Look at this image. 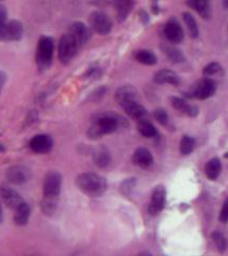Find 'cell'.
I'll list each match as a JSON object with an SVG mask.
<instances>
[{
  "instance_id": "1",
  "label": "cell",
  "mask_w": 228,
  "mask_h": 256,
  "mask_svg": "<svg viewBox=\"0 0 228 256\" xmlns=\"http://www.w3.org/2000/svg\"><path fill=\"white\" fill-rule=\"evenodd\" d=\"M76 186L89 196H100L107 189L106 180L96 173H82L77 176Z\"/></svg>"
},
{
  "instance_id": "2",
  "label": "cell",
  "mask_w": 228,
  "mask_h": 256,
  "mask_svg": "<svg viewBox=\"0 0 228 256\" xmlns=\"http://www.w3.org/2000/svg\"><path fill=\"white\" fill-rule=\"evenodd\" d=\"M120 125V118L111 112H105L94 118L89 130L90 138H98L103 134L115 132Z\"/></svg>"
},
{
  "instance_id": "3",
  "label": "cell",
  "mask_w": 228,
  "mask_h": 256,
  "mask_svg": "<svg viewBox=\"0 0 228 256\" xmlns=\"http://www.w3.org/2000/svg\"><path fill=\"white\" fill-rule=\"evenodd\" d=\"M53 40L50 36H43L38 40L36 48V64L41 70H48L53 57Z\"/></svg>"
},
{
  "instance_id": "4",
  "label": "cell",
  "mask_w": 228,
  "mask_h": 256,
  "mask_svg": "<svg viewBox=\"0 0 228 256\" xmlns=\"http://www.w3.org/2000/svg\"><path fill=\"white\" fill-rule=\"evenodd\" d=\"M62 186V176L57 171H50L46 174L44 180V202L56 204Z\"/></svg>"
},
{
  "instance_id": "5",
  "label": "cell",
  "mask_w": 228,
  "mask_h": 256,
  "mask_svg": "<svg viewBox=\"0 0 228 256\" xmlns=\"http://www.w3.org/2000/svg\"><path fill=\"white\" fill-rule=\"evenodd\" d=\"M79 45L77 44L75 38L69 34L62 36L59 43V59L62 63H68L72 60L79 50Z\"/></svg>"
},
{
  "instance_id": "6",
  "label": "cell",
  "mask_w": 228,
  "mask_h": 256,
  "mask_svg": "<svg viewBox=\"0 0 228 256\" xmlns=\"http://www.w3.org/2000/svg\"><path fill=\"white\" fill-rule=\"evenodd\" d=\"M90 25L94 31L104 36L111 31L112 22L106 13L95 11L90 15Z\"/></svg>"
},
{
  "instance_id": "7",
  "label": "cell",
  "mask_w": 228,
  "mask_h": 256,
  "mask_svg": "<svg viewBox=\"0 0 228 256\" xmlns=\"http://www.w3.org/2000/svg\"><path fill=\"white\" fill-rule=\"evenodd\" d=\"M217 90V84L211 78H204L196 84L192 89V98L206 100L211 98Z\"/></svg>"
},
{
  "instance_id": "8",
  "label": "cell",
  "mask_w": 228,
  "mask_h": 256,
  "mask_svg": "<svg viewBox=\"0 0 228 256\" xmlns=\"http://www.w3.org/2000/svg\"><path fill=\"white\" fill-rule=\"evenodd\" d=\"M30 170L25 166L16 164L9 168L6 171V180L14 185H22L30 180Z\"/></svg>"
},
{
  "instance_id": "9",
  "label": "cell",
  "mask_w": 228,
  "mask_h": 256,
  "mask_svg": "<svg viewBox=\"0 0 228 256\" xmlns=\"http://www.w3.org/2000/svg\"><path fill=\"white\" fill-rule=\"evenodd\" d=\"M0 196L3 200L4 204L14 210L25 202L17 191L6 185L0 186Z\"/></svg>"
},
{
  "instance_id": "10",
  "label": "cell",
  "mask_w": 228,
  "mask_h": 256,
  "mask_svg": "<svg viewBox=\"0 0 228 256\" xmlns=\"http://www.w3.org/2000/svg\"><path fill=\"white\" fill-rule=\"evenodd\" d=\"M164 204H166V190L162 186L156 187L148 205V212L153 216L159 214L163 210Z\"/></svg>"
},
{
  "instance_id": "11",
  "label": "cell",
  "mask_w": 228,
  "mask_h": 256,
  "mask_svg": "<svg viewBox=\"0 0 228 256\" xmlns=\"http://www.w3.org/2000/svg\"><path fill=\"white\" fill-rule=\"evenodd\" d=\"M52 146V139L48 134H36L30 140V148L37 154L48 153Z\"/></svg>"
},
{
  "instance_id": "12",
  "label": "cell",
  "mask_w": 228,
  "mask_h": 256,
  "mask_svg": "<svg viewBox=\"0 0 228 256\" xmlns=\"http://www.w3.org/2000/svg\"><path fill=\"white\" fill-rule=\"evenodd\" d=\"M121 106L126 111V114H127L129 116H131L132 118H136L138 121L146 120L147 111L142 105H141L138 100L124 102L121 104Z\"/></svg>"
},
{
  "instance_id": "13",
  "label": "cell",
  "mask_w": 228,
  "mask_h": 256,
  "mask_svg": "<svg viewBox=\"0 0 228 256\" xmlns=\"http://www.w3.org/2000/svg\"><path fill=\"white\" fill-rule=\"evenodd\" d=\"M68 34L75 38V41L77 42L78 45H79V47H81L84 43H86V41H88L90 38V31L88 27L80 22H74L73 25L70 26Z\"/></svg>"
},
{
  "instance_id": "14",
  "label": "cell",
  "mask_w": 228,
  "mask_h": 256,
  "mask_svg": "<svg viewBox=\"0 0 228 256\" xmlns=\"http://www.w3.org/2000/svg\"><path fill=\"white\" fill-rule=\"evenodd\" d=\"M164 34L173 43H180L184 40V30L178 22L171 20L164 27Z\"/></svg>"
},
{
  "instance_id": "15",
  "label": "cell",
  "mask_w": 228,
  "mask_h": 256,
  "mask_svg": "<svg viewBox=\"0 0 228 256\" xmlns=\"http://www.w3.org/2000/svg\"><path fill=\"white\" fill-rule=\"evenodd\" d=\"M23 34V26L19 20L7 22L4 32V41H19Z\"/></svg>"
},
{
  "instance_id": "16",
  "label": "cell",
  "mask_w": 228,
  "mask_h": 256,
  "mask_svg": "<svg viewBox=\"0 0 228 256\" xmlns=\"http://www.w3.org/2000/svg\"><path fill=\"white\" fill-rule=\"evenodd\" d=\"M133 162L141 168H147L154 162V158L151 152L144 148H139L136 150L132 157Z\"/></svg>"
},
{
  "instance_id": "17",
  "label": "cell",
  "mask_w": 228,
  "mask_h": 256,
  "mask_svg": "<svg viewBox=\"0 0 228 256\" xmlns=\"http://www.w3.org/2000/svg\"><path fill=\"white\" fill-rule=\"evenodd\" d=\"M154 80L157 84H170L174 86H178L180 82L178 75L170 70H158L154 76Z\"/></svg>"
},
{
  "instance_id": "18",
  "label": "cell",
  "mask_w": 228,
  "mask_h": 256,
  "mask_svg": "<svg viewBox=\"0 0 228 256\" xmlns=\"http://www.w3.org/2000/svg\"><path fill=\"white\" fill-rule=\"evenodd\" d=\"M171 102H172L173 107L182 112V114H187L189 116H195L196 114H198V111H199L198 108H196L195 106L190 105V104H188L183 98H172Z\"/></svg>"
},
{
  "instance_id": "19",
  "label": "cell",
  "mask_w": 228,
  "mask_h": 256,
  "mask_svg": "<svg viewBox=\"0 0 228 256\" xmlns=\"http://www.w3.org/2000/svg\"><path fill=\"white\" fill-rule=\"evenodd\" d=\"M31 214V210L30 206L23 202L21 205H19L16 210H15V214H14V222L17 224V226H26L29 221Z\"/></svg>"
},
{
  "instance_id": "20",
  "label": "cell",
  "mask_w": 228,
  "mask_h": 256,
  "mask_svg": "<svg viewBox=\"0 0 228 256\" xmlns=\"http://www.w3.org/2000/svg\"><path fill=\"white\" fill-rule=\"evenodd\" d=\"M115 98H116L117 102L121 105V104L124 102L131 100H138V92L136 89H133L132 86H122L121 89L117 90V92L115 94Z\"/></svg>"
},
{
  "instance_id": "21",
  "label": "cell",
  "mask_w": 228,
  "mask_h": 256,
  "mask_svg": "<svg viewBox=\"0 0 228 256\" xmlns=\"http://www.w3.org/2000/svg\"><path fill=\"white\" fill-rule=\"evenodd\" d=\"M222 171V164L219 158H212L205 166V172L207 178L211 180H215L219 178Z\"/></svg>"
},
{
  "instance_id": "22",
  "label": "cell",
  "mask_w": 228,
  "mask_h": 256,
  "mask_svg": "<svg viewBox=\"0 0 228 256\" xmlns=\"http://www.w3.org/2000/svg\"><path fill=\"white\" fill-rule=\"evenodd\" d=\"M188 6H190L192 9H194L198 12L203 18L208 20L211 16V6L208 2H204V0H200V2H188Z\"/></svg>"
},
{
  "instance_id": "23",
  "label": "cell",
  "mask_w": 228,
  "mask_h": 256,
  "mask_svg": "<svg viewBox=\"0 0 228 256\" xmlns=\"http://www.w3.org/2000/svg\"><path fill=\"white\" fill-rule=\"evenodd\" d=\"M135 58L138 62L145 66H154L157 62V57L154 52L146 50H140L135 52Z\"/></svg>"
},
{
  "instance_id": "24",
  "label": "cell",
  "mask_w": 228,
  "mask_h": 256,
  "mask_svg": "<svg viewBox=\"0 0 228 256\" xmlns=\"http://www.w3.org/2000/svg\"><path fill=\"white\" fill-rule=\"evenodd\" d=\"M138 130L140 134L145 138H154L157 134V130L155 126L147 121V120H142V121H139L138 123Z\"/></svg>"
},
{
  "instance_id": "25",
  "label": "cell",
  "mask_w": 228,
  "mask_h": 256,
  "mask_svg": "<svg viewBox=\"0 0 228 256\" xmlns=\"http://www.w3.org/2000/svg\"><path fill=\"white\" fill-rule=\"evenodd\" d=\"M132 6H133V2H127V0H125V2H117L115 4L117 18H119V20L123 22L124 20H126V18H127L128 14L131 11Z\"/></svg>"
},
{
  "instance_id": "26",
  "label": "cell",
  "mask_w": 228,
  "mask_h": 256,
  "mask_svg": "<svg viewBox=\"0 0 228 256\" xmlns=\"http://www.w3.org/2000/svg\"><path fill=\"white\" fill-rule=\"evenodd\" d=\"M184 20L186 22V25L190 31V34L193 38H198L199 36V27H198V24H196V20L193 18V16L190 13H184Z\"/></svg>"
},
{
  "instance_id": "27",
  "label": "cell",
  "mask_w": 228,
  "mask_h": 256,
  "mask_svg": "<svg viewBox=\"0 0 228 256\" xmlns=\"http://www.w3.org/2000/svg\"><path fill=\"white\" fill-rule=\"evenodd\" d=\"M7 25V11L4 4H0V41H4V32Z\"/></svg>"
},
{
  "instance_id": "28",
  "label": "cell",
  "mask_w": 228,
  "mask_h": 256,
  "mask_svg": "<svg viewBox=\"0 0 228 256\" xmlns=\"http://www.w3.org/2000/svg\"><path fill=\"white\" fill-rule=\"evenodd\" d=\"M194 146L195 141L189 136H184L182 141H180V152L184 155H189L194 150Z\"/></svg>"
},
{
  "instance_id": "29",
  "label": "cell",
  "mask_w": 228,
  "mask_h": 256,
  "mask_svg": "<svg viewBox=\"0 0 228 256\" xmlns=\"http://www.w3.org/2000/svg\"><path fill=\"white\" fill-rule=\"evenodd\" d=\"M95 162L96 164L100 168H105L109 164L110 155L105 148H100L97 150V153L95 154Z\"/></svg>"
},
{
  "instance_id": "30",
  "label": "cell",
  "mask_w": 228,
  "mask_h": 256,
  "mask_svg": "<svg viewBox=\"0 0 228 256\" xmlns=\"http://www.w3.org/2000/svg\"><path fill=\"white\" fill-rule=\"evenodd\" d=\"M164 52L167 54L168 57L173 61V62H184L185 57L179 50H176L174 47H166L164 48Z\"/></svg>"
},
{
  "instance_id": "31",
  "label": "cell",
  "mask_w": 228,
  "mask_h": 256,
  "mask_svg": "<svg viewBox=\"0 0 228 256\" xmlns=\"http://www.w3.org/2000/svg\"><path fill=\"white\" fill-rule=\"evenodd\" d=\"M212 239H214V242L220 252H224L226 250L227 242L222 233H220V232H215V233L212 234Z\"/></svg>"
},
{
  "instance_id": "32",
  "label": "cell",
  "mask_w": 228,
  "mask_h": 256,
  "mask_svg": "<svg viewBox=\"0 0 228 256\" xmlns=\"http://www.w3.org/2000/svg\"><path fill=\"white\" fill-rule=\"evenodd\" d=\"M221 70H222V68L219 63L212 62V63L208 64V66L205 68H204V75L208 76V78H210L211 76L219 74Z\"/></svg>"
},
{
  "instance_id": "33",
  "label": "cell",
  "mask_w": 228,
  "mask_h": 256,
  "mask_svg": "<svg viewBox=\"0 0 228 256\" xmlns=\"http://www.w3.org/2000/svg\"><path fill=\"white\" fill-rule=\"evenodd\" d=\"M154 118L158 121L160 124L166 125L169 122V116L167 111L164 109H157L154 111Z\"/></svg>"
},
{
  "instance_id": "34",
  "label": "cell",
  "mask_w": 228,
  "mask_h": 256,
  "mask_svg": "<svg viewBox=\"0 0 228 256\" xmlns=\"http://www.w3.org/2000/svg\"><path fill=\"white\" fill-rule=\"evenodd\" d=\"M220 221L224 223L228 222V198L225 200L221 214H220Z\"/></svg>"
},
{
  "instance_id": "35",
  "label": "cell",
  "mask_w": 228,
  "mask_h": 256,
  "mask_svg": "<svg viewBox=\"0 0 228 256\" xmlns=\"http://www.w3.org/2000/svg\"><path fill=\"white\" fill-rule=\"evenodd\" d=\"M5 80H6V76L3 73L2 70H0V93H1L2 89H3V86L5 84Z\"/></svg>"
},
{
  "instance_id": "36",
  "label": "cell",
  "mask_w": 228,
  "mask_h": 256,
  "mask_svg": "<svg viewBox=\"0 0 228 256\" xmlns=\"http://www.w3.org/2000/svg\"><path fill=\"white\" fill-rule=\"evenodd\" d=\"M3 221V212H2V206H1V202H0V224L2 223Z\"/></svg>"
},
{
  "instance_id": "37",
  "label": "cell",
  "mask_w": 228,
  "mask_h": 256,
  "mask_svg": "<svg viewBox=\"0 0 228 256\" xmlns=\"http://www.w3.org/2000/svg\"><path fill=\"white\" fill-rule=\"evenodd\" d=\"M135 256H153V255L151 253H148V252H142V253H139Z\"/></svg>"
},
{
  "instance_id": "38",
  "label": "cell",
  "mask_w": 228,
  "mask_h": 256,
  "mask_svg": "<svg viewBox=\"0 0 228 256\" xmlns=\"http://www.w3.org/2000/svg\"><path fill=\"white\" fill-rule=\"evenodd\" d=\"M224 6L228 9V0H227V2H224Z\"/></svg>"
},
{
  "instance_id": "39",
  "label": "cell",
  "mask_w": 228,
  "mask_h": 256,
  "mask_svg": "<svg viewBox=\"0 0 228 256\" xmlns=\"http://www.w3.org/2000/svg\"><path fill=\"white\" fill-rule=\"evenodd\" d=\"M30 256H32V255H30Z\"/></svg>"
}]
</instances>
